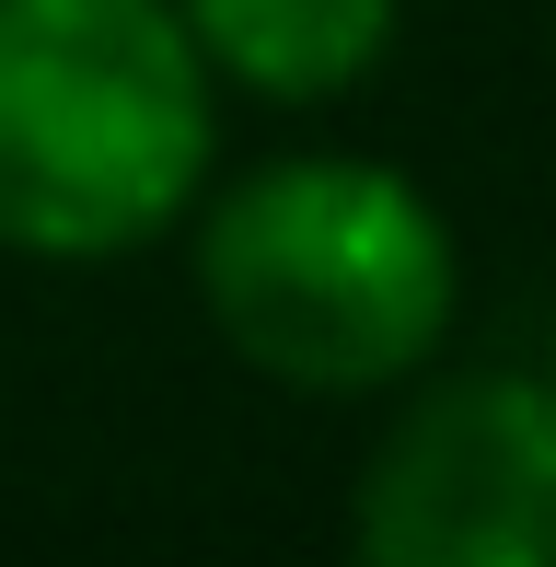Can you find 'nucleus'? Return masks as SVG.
<instances>
[{"mask_svg": "<svg viewBox=\"0 0 556 567\" xmlns=\"http://www.w3.org/2000/svg\"><path fill=\"white\" fill-rule=\"evenodd\" d=\"M209 337L301 405H371L464 324V244L418 174L371 151H278L186 209Z\"/></svg>", "mask_w": 556, "mask_h": 567, "instance_id": "f257e3e1", "label": "nucleus"}, {"mask_svg": "<svg viewBox=\"0 0 556 567\" xmlns=\"http://www.w3.org/2000/svg\"><path fill=\"white\" fill-rule=\"evenodd\" d=\"M348 545L371 567H556V382L522 359L394 382L348 475Z\"/></svg>", "mask_w": 556, "mask_h": 567, "instance_id": "7ed1b4c3", "label": "nucleus"}, {"mask_svg": "<svg viewBox=\"0 0 556 567\" xmlns=\"http://www.w3.org/2000/svg\"><path fill=\"white\" fill-rule=\"evenodd\" d=\"M220 82L174 0H0V244L105 267L209 197Z\"/></svg>", "mask_w": 556, "mask_h": 567, "instance_id": "f03ea898", "label": "nucleus"}, {"mask_svg": "<svg viewBox=\"0 0 556 567\" xmlns=\"http://www.w3.org/2000/svg\"><path fill=\"white\" fill-rule=\"evenodd\" d=\"M197 35L209 82L256 93V105H337L394 59L406 0H174Z\"/></svg>", "mask_w": 556, "mask_h": 567, "instance_id": "20e7f679", "label": "nucleus"}]
</instances>
